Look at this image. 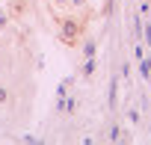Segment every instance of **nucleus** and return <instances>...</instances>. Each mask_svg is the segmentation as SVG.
Wrapping results in <instances>:
<instances>
[{"instance_id": "f257e3e1", "label": "nucleus", "mask_w": 151, "mask_h": 145, "mask_svg": "<svg viewBox=\"0 0 151 145\" xmlns=\"http://www.w3.org/2000/svg\"><path fill=\"white\" fill-rule=\"evenodd\" d=\"M77 33H80V27L74 24V21H65V24H62V36H65V42H74V39H77Z\"/></svg>"}, {"instance_id": "f03ea898", "label": "nucleus", "mask_w": 151, "mask_h": 145, "mask_svg": "<svg viewBox=\"0 0 151 145\" xmlns=\"http://www.w3.org/2000/svg\"><path fill=\"white\" fill-rule=\"evenodd\" d=\"M83 53H86V56H95V42H86V45H83Z\"/></svg>"}, {"instance_id": "7ed1b4c3", "label": "nucleus", "mask_w": 151, "mask_h": 145, "mask_svg": "<svg viewBox=\"0 0 151 145\" xmlns=\"http://www.w3.org/2000/svg\"><path fill=\"white\" fill-rule=\"evenodd\" d=\"M92 71H95V62H92V56H89V62L83 65V74H92Z\"/></svg>"}, {"instance_id": "20e7f679", "label": "nucleus", "mask_w": 151, "mask_h": 145, "mask_svg": "<svg viewBox=\"0 0 151 145\" xmlns=\"http://www.w3.org/2000/svg\"><path fill=\"white\" fill-rule=\"evenodd\" d=\"M0 101H6V89H0Z\"/></svg>"}, {"instance_id": "39448f33", "label": "nucleus", "mask_w": 151, "mask_h": 145, "mask_svg": "<svg viewBox=\"0 0 151 145\" xmlns=\"http://www.w3.org/2000/svg\"><path fill=\"white\" fill-rule=\"evenodd\" d=\"M3 21H6V18H3V15H0V27H3Z\"/></svg>"}, {"instance_id": "423d86ee", "label": "nucleus", "mask_w": 151, "mask_h": 145, "mask_svg": "<svg viewBox=\"0 0 151 145\" xmlns=\"http://www.w3.org/2000/svg\"><path fill=\"white\" fill-rule=\"evenodd\" d=\"M56 3H65V0H56Z\"/></svg>"}]
</instances>
